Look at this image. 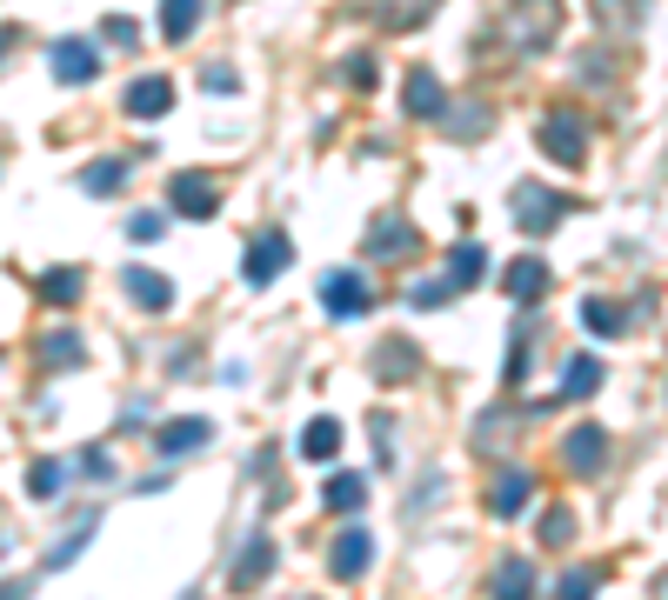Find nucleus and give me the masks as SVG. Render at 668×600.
<instances>
[{"label": "nucleus", "mask_w": 668, "mask_h": 600, "mask_svg": "<svg viewBox=\"0 0 668 600\" xmlns=\"http://www.w3.org/2000/svg\"><path fill=\"white\" fill-rule=\"evenodd\" d=\"M588 587H595V567H575V573L562 580V593H588Z\"/></svg>", "instance_id": "38"}, {"label": "nucleus", "mask_w": 668, "mask_h": 600, "mask_svg": "<svg viewBox=\"0 0 668 600\" xmlns=\"http://www.w3.org/2000/svg\"><path fill=\"white\" fill-rule=\"evenodd\" d=\"M167 200H175L188 221H208V214L221 208V187H215L208 173H175V180H167Z\"/></svg>", "instance_id": "3"}, {"label": "nucleus", "mask_w": 668, "mask_h": 600, "mask_svg": "<svg viewBox=\"0 0 668 600\" xmlns=\"http://www.w3.org/2000/svg\"><path fill=\"white\" fill-rule=\"evenodd\" d=\"M101 74V48L94 41H81V34H67V41H54V81H94Z\"/></svg>", "instance_id": "5"}, {"label": "nucleus", "mask_w": 668, "mask_h": 600, "mask_svg": "<svg viewBox=\"0 0 668 600\" xmlns=\"http://www.w3.org/2000/svg\"><path fill=\"white\" fill-rule=\"evenodd\" d=\"M61 481H67V467H61V461H34L28 494H34V501H54V494H61Z\"/></svg>", "instance_id": "25"}, {"label": "nucleus", "mask_w": 668, "mask_h": 600, "mask_svg": "<svg viewBox=\"0 0 668 600\" xmlns=\"http://www.w3.org/2000/svg\"><path fill=\"white\" fill-rule=\"evenodd\" d=\"M582 147H588V140H582L575 114H549V120H542V154H549V160H568V167H575Z\"/></svg>", "instance_id": "9"}, {"label": "nucleus", "mask_w": 668, "mask_h": 600, "mask_svg": "<svg viewBox=\"0 0 668 600\" xmlns=\"http://www.w3.org/2000/svg\"><path fill=\"white\" fill-rule=\"evenodd\" d=\"M268 567H274V540H261V534H254V540H248V554L234 560V587H254Z\"/></svg>", "instance_id": "20"}, {"label": "nucleus", "mask_w": 668, "mask_h": 600, "mask_svg": "<svg viewBox=\"0 0 668 600\" xmlns=\"http://www.w3.org/2000/svg\"><path fill=\"white\" fill-rule=\"evenodd\" d=\"M368 554H375V547H368V534H362V527H348L342 540H334V554H327L334 580H362V573H368Z\"/></svg>", "instance_id": "11"}, {"label": "nucleus", "mask_w": 668, "mask_h": 600, "mask_svg": "<svg viewBox=\"0 0 668 600\" xmlns=\"http://www.w3.org/2000/svg\"><path fill=\"white\" fill-rule=\"evenodd\" d=\"M121 180H127V160H94L87 167V193H121Z\"/></svg>", "instance_id": "26"}, {"label": "nucleus", "mask_w": 668, "mask_h": 600, "mask_svg": "<svg viewBox=\"0 0 668 600\" xmlns=\"http://www.w3.org/2000/svg\"><path fill=\"white\" fill-rule=\"evenodd\" d=\"M321 501H327L334 514H355V507L368 501V481H362V474H327V487H321Z\"/></svg>", "instance_id": "18"}, {"label": "nucleus", "mask_w": 668, "mask_h": 600, "mask_svg": "<svg viewBox=\"0 0 668 600\" xmlns=\"http://www.w3.org/2000/svg\"><path fill=\"white\" fill-rule=\"evenodd\" d=\"M568 534H575V520H568V507H555V514L542 520V540H549V547H562Z\"/></svg>", "instance_id": "34"}, {"label": "nucleus", "mask_w": 668, "mask_h": 600, "mask_svg": "<svg viewBox=\"0 0 668 600\" xmlns=\"http://www.w3.org/2000/svg\"><path fill=\"white\" fill-rule=\"evenodd\" d=\"M481 267H488V254H481V248L468 241V248H461V254L448 261V281H455V287H474V281H481Z\"/></svg>", "instance_id": "24"}, {"label": "nucleus", "mask_w": 668, "mask_h": 600, "mask_svg": "<svg viewBox=\"0 0 668 600\" xmlns=\"http://www.w3.org/2000/svg\"><path fill=\"white\" fill-rule=\"evenodd\" d=\"M408 114H421V120L448 114V107H441V81H435V67H415V74H408Z\"/></svg>", "instance_id": "14"}, {"label": "nucleus", "mask_w": 668, "mask_h": 600, "mask_svg": "<svg viewBox=\"0 0 668 600\" xmlns=\"http://www.w3.org/2000/svg\"><path fill=\"white\" fill-rule=\"evenodd\" d=\"M101 41H114V48H140V28H134L127 14H114V21L101 28Z\"/></svg>", "instance_id": "32"}, {"label": "nucleus", "mask_w": 668, "mask_h": 600, "mask_svg": "<svg viewBox=\"0 0 668 600\" xmlns=\"http://www.w3.org/2000/svg\"><path fill=\"white\" fill-rule=\"evenodd\" d=\"M562 208H568V200H562V193H549V187H535V180H522V187H515V221H522L529 234L562 228Z\"/></svg>", "instance_id": "2"}, {"label": "nucleus", "mask_w": 668, "mask_h": 600, "mask_svg": "<svg viewBox=\"0 0 668 600\" xmlns=\"http://www.w3.org/2000/svg\"><path fill=\"white\" fill-rule=\"evenodd\" d=\"M81 287H87V274H74V267H54V274L41 281V294H48L54 307H67V301H81Z\"/></svg>", "instance_id": "23"}, {"label": "nucleus", "mask_w": 668, "mask_h": 600, "mask_svg": "<svg viewBox=\"0 0 668 600\" xmlns=\"http://www.w3.org/2000/svg\"><path fill=\"white\" fill-rule=\"evenodd\" d=\"M448 294H455V281H448V274H441V281H421V287H408V301H415V307H441Z\"/></svg>", "instance_id": "31"}, {"label": "nucleus", "mask_w": 668, "mask_h": 600, "mask_svg": "<svg viewBox=\"0 0 668 600\" xmlns=\"http://www.w3.org/2000/svg\"><path fill=\"white\" fill-rule=\"evenodd\" d=\"M208 434H215L208 421H167V428H160V454H167V461H175V454H195V448H208Z\"/></svg>", "instance_id": "13"}, {"label": "nucleus", "mask_w": 668, "mask_h": 600, "mask_svg": "<svg viewBox=\"0 0 668 600\" xmlns=\"http://www.w3.org/2000/svg\"><path fill=\"white\" fill-rule=\"evenodd\" d=\"M81 360V327H54L41 340V367H74Z\"/></svg>", "instance_id": "19"}, {"label": "nucleus", "mask_w": 668, "mask_h": 600, "mask_svg": "<svg viewBox=\"0 0 668 600\" xmlns=\"http://www.w3.org/2000/svg\"><path fill=\"white\" fill-rule=\"evenodd\" d=\"M529 494H535V481H529L522 467L494 474V487H488V514H494V520H515V514L529 507Z\"/></svg>", "instance_id": "7"}, {"label": "nucleus", "mask_w": 668, "mask_h": 600, "mask_svg": "<svg viewBox=\"0 0 668 600\" xmlns=\"http://www.w3.org/2000/svg\"><path fill=\"white\" fill-rule=\"evenodd\" d=\"M368 248H375V254H408V248H415V228H395V221H382V228L368 234Z\"/></svg>", "instance_id": "27"}, {"label": "nucleus", "mask_w": 668, "mask_h": 600, "mask_svg": "<svg viewBox=\"0 0 668 600\" xmlns=\"http://www.w3.org/2000/svg\"><path fill=\"white\" fill-rule=\"evenodd\" d=\"M321 307H327L334 320L368 314V281H362V274H348V267H342V274H327V281H321Z\"/></svg>", "instance_id": "4"}, {"label": "nucleus", "mask_w": 668, "mask_h": 600, "mask_svg": "<svg viewBox=\"0 0 668 600\" xmlns=\"http://www.w3.org/2000/svg\"><path fill=\"white\" fill-rule=\"evenodd\" d=\"M595 387H602V360H588V354H582V360H568V380H562V393H568V400H588Z\"/></svg>", "instance_id": "22"}, {"label": "nucleus", "mask_w": 668, "mask_h": 600, "mask_svg": "<svg viewBox=\"0 0 668 600\" xmlns=\"http://www.w3.org/2000/svg\"><path fill=\"white\" fill-rule=\"evenodd\" d=\"M301 454H307V461H334V454H342V421H327V414L307 421V428H301Z\"/></svg>", "instance_id": "15"}, {"label": "nucleus", "mask_w": 668, "mask_h": 600, "mask_svg": "<svg viewBox=\"0 0 668 600\" xmlns=\"http://www.w3.org/2000/svg\"><path fill=\"white\" fill-rule=\"evenodd\" d=\"M94 527H101V520H94V514H87V520H81V527H74V534H67V540H61V547H54V554H48V567H67V560H74V554H81V547H87V534H94Z\"/></svg>", "instance_id": "29"}, {"label": "nucleus", "mask_w": 668, "mask_h": 600, "mask_svg": "<svg viewBox=\"0 0 668 600\" xmlns=\"http://www.w3.org/2000/svg\"><path fill=\"white\" fill-rule=\"evenodd\" d=\"M501 281H509V294H515V301H542V294H549V267H542L535 254H529V261H515Z\"/></svg>", "instance_id": "16"}, {"label": "nucleus", "mask_w": 668, "mask_h": 600, "mask_svg": "<svg viewBox=\"0 0 668 600\" xmlns=\"http://www.w3.org/2000/svg\"><path fill=\"white\" fill-rule=\"evenodd\" d=\"M201 87H208V94H234L241 81H234V67H208V74H201Z\"/></svg>", "instance_id": "35"}, {"label": "nucleus", "mask_w": 668, "mask_h": 600, "mask_svg": "<svg viewBox=\"0 0 668 600\" xmlns=\"http://www.w3.org/2000/svg\"><path fill=\"white\" fill-rule=\"evenodd\" d=\"M167 107H175V81H160V74L127 81V114H134V120H160Z\"/></svg>", "instance_id": "6"}, {"label": "nucleus", "mask_w": 668, "mask_h": 600, "mask_svg": "<svg viewBox=\"0 0 668 600\" xmlns=\"http://www.w3.org/2000/svg\"><path fill=\"white\" fill-rule=\"evenodd\" d=\"M348 81H355V87H375V61H368V54H355V61H348Z\"/></svg>", "instance_id": "37"}, {"label": "nucleus", "mask_w": 668, "mask_h": 600, "mask_svg": "<svg viewBox=\"0 0 668 600\" xmlns=\"http://www.w3.org/2000/svg\"><path fill=\"white\" fill-rule=\"evenodd\" d=\"M555 21H562V0H522L501 34H509V48H542L555 34Z\"/></svg>", "instance_id": "1"}, {"label": "nucleus", "mask_w": 668, "mask_h": 600, "mask_svg": "<svg viewBox=\"0 0 668 600\" xmlns=\"http://www.w3.org/2000/svg\"><path fill=\"white\" fill-rule=\"evenodd\" d=\"M562 461H568L575 474H595V467L608 461V434H602L595 421H588V428H575V434L562 441Z\"/></svg>", "instance_id": "10"}, {"label": "nucleus", "mask_w": 668, "mask_h": 600, "mask_svg": "<svg viewBox=\"0 0 668 600\" xmlns=\"http://www.w3.org/2000/svg\"><path fill=\"white\" fill-rule=\"evenodd\" d=\"M81 467H87L94 481H107V474H114V461H107V448H87V454H81Z\"/></svg>", "instance_id": "36"}, {"label": "nucleus", "mask_w": 668, "mask_h": 600, "mask_svg": "<svg viewBox=\"0 0 668 600\" xmlns=\"http://www.w3.org/2000/svg\"><path fill=\"white\" fill-rule=\"evenodd\" d=\"M201 28V0H160V34L167 41H188Z\"/></svg>", "instance_id": "17"}, {"label": "nucleus", "mask_w": 668, "mask_h": 600, "mask_svg": "<svg viewBox=\"0 0 668 600\" xmlns=\"http://www.w3.org/2000/svg\"><path fill=\"white\" fill-rule=\"evenodd\" d=\"M494 587H501V593H522V587H535V567H529V560H509V567L494 573Z\"/></svg>", "instance_id": "30"}, {"label": "nucleus", "mask_w": 668, "mask_h": 600, "mask_svg": "<svg viewBox=\"0 0 668 600\" xmlns=\"http://www.w3.org/2000/svg\"><path fill=\"white\" fill-rule=\"evenodd\" d=\"M281 267H288V234H261V241L248 248V267H241V274H248L254 287H268Z\"/></svg>", "instance_id": "12"}, {"label": "nucleus", "mask_w": 668, "mask_h": 600, "mask_svg": "<svg viewBox=\"0 0 668 600\" xmlns=\"http://www.w3.org/2000/svg\"><path fill=\"white\" fill-rule=\"evenodd\" d=\"M127 234H134V241H160V234H167V214H134Z\"/></svg>", "instance_id": "33"}, {"label": "nucleus", "mask_w": 668, "mask_h": 600, "mask_svg": "<svg viewBox=\"0 0 668 600\" xmlns=\"http://www.w3.org/2000/svg\"><path fill=\"white\" fill-rule=\"evenodd\" d=\"M127 301L160 314V307H175V281H167L160 267H127Z\"/></svg>", "instance_id": "8"}, {"label": "nucleus", "mask_w": 668, "mask_h": 600, "mask_svg": "<svg viewBox=\"0 0 668 600\" xmlns=\"http://www.w3.org/2000/svg\"><path fill=\"white\" fill-rule=\"evenodd\" d=\"M375 367H382V380H395V373H408V367H415V347H401V340H388V347L375 354Z\"/></svg>", "instance_id": "28"}, {"label": "nucleus", "mask_w": 668, "mask_h": 600, "mask_svg": "<svg viewBox=\"0 0 668 600\" xmlns=\"http://www.w3.org/2000/svg\"><path fill=\"white\" fill-rule=\"evenodd\" d=\"M582 320H588V334H595V340H615L628 314H622V307H608V301L595 294V301H582Z\"/></svg>", "instance_id": "21"}]
</instances>
